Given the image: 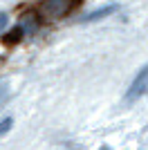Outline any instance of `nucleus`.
<instances>
[{
  "mask_svg": "<svg viewBox=\"0 0 148 150\" xmlns=\"http://www.w3.org/2000/svg\"><path fill=\"white\" fill-rule=\"evenodd\" d=\"M81 0H41V11L47 16V18L56 20V18H63L65 13H70L74 7L79 5Z\"/></svg>",
  "mask_w": 148,
  "mask_h": 150,
  "instance_id": "1",
  "label": "nucleus"
},
{
  "mask_svg": "<svg viewBox=\"0 0 148 150\" xmlns=\"http://www.w3.org/2000/svg\"><path fill=\"white\" fill-rule=\"evenodd\" d=\"M146 88H148V65H144L142 72L135 76V81H132V85H130L126 99H128V101H135L137 96H142V94H144V90H146Z\"/></svg>",
  "mask_w": 148,
  "mask_h": 150,
  "instance_id": "2",
  "label": "nucleus"
},
{
  "mask_svg": "<svg viewBox=\"0 0 148 150\" xmlns=\"http://www.w3.org/2000/svg\"><path fill=\"white\" fill-rule=\"evenodd\" d=\"M18 27L23 29V34H25V31H36L38 29V18L34 16V13H25L23 20L18 23Z\"/></svg>",
  "mask_w": 148,
  "mask_h": 150,
  "instance_id": "3",
  "label": "nucleus"
},
{
  "mask_svg": "<svg viewBox=\"0 0 148 150\" xmlns=\"http://www.w3.org/2000/svg\"><path fill=\"white\" fill-rule=\"evenodd\" d=\"M117 11V7L115 5H110V7H103V9H99V11H92V13H88L85 18V23H92V20H99V18H105V16H110V13H115Z\"/></svg>",
  "mask_w": 148,
  "mask_h": 150,
  "instance_id": "4",
  "label": "nucleus"
},
{
  "mask_svg": "<svg viewBox=\"0 0 148 150\" xmlns=\"http://www.w3.org/2000/svg\"><path fill=\"white\" fill-rule=\"evenodd\" d=\"M20 36H23V29L16 27L14 31H9V34L2 38V43H5V45H14V43H18V40H20Z\"/></svg>",
  "mask_w": 148,
  "mask_h": 150,
  "instance_id": "5",
  "label": "nucleus"
},
{
  "mask_svg": "<svg viewBox=\"0 0 148 150\" xmlns=\"http://www.w3.org/2000/svg\"><path fill=\"white\" fill-rule=\"evenodd\" d=\"M7 96H9V83H7V81H0V103H5Z\"/></svg>",
  "mask_w": 148,
  "mask_h": 150,
  "instance_id": "6",
  "label": "nucleus"
},
{
  "mask_svg": "<svg viewBox=\"0 0 148 150\" xmlns=\"http://www.w3.org/2000/svg\"><path fill=\"white\" fill-rule=\"evenodd\" d=\"M11 123H14L11 119H5V121H0V134H5V132L9 130V128H11Z\"/></svg>",
  "mask_w": 148,
  "mask_h": 150,
  "instance_id": "7",
  "label": "nucleus"
},
{
  "mask_svg": "<svg viewBox=\"0 0 148 150\" xmlns=\"http://www.w3.org/2000/svg\"><path fill=\"white\" fill-rule=\"evenodd\" d=\"M5 25H7V13L0 11V29H5Z\"/></svg>",
  "mask_w": 148,
  "mask_h": 150,
  "instance_id": "8",
  "label": "nucleus"
},
{
  "mask_svg": "<svg viewBox=\"0 0 148 150\" xmlns=\"http://www.w3.org/2000/svg\"><path fill=\"white\" fill-rule=\"evenodd\" d=\"M103 150H108V148H103Z\"/></svg>",
  "mask_w": 148,
  "mask_h": 150,
  "instance_id": "9",
  "label": "nucleus"
}]
</instances>
